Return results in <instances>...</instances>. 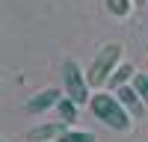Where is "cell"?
I'll list each match as a JSON object with an SVG mask.
<instances>
[{
	"mask_svg": "<svg viewBox=\"0 0 148 142\" xmlns=\"http://www.w3.org/2000/svg\"><path fill=\"white\" fill-rule=\"evenodd\" d=\"M89 110H92L95 118H101L107 127L119 130V133H127L133 127V115L127 113V106L110 92H95L92 101H89Z\"/></svg>",
	"mask_w": 148,
	"mask_h": 142,
	"instance_id": "obj_1",
	"label": "cell"
},
{
	"mask_svg": "<svg viewBox=\"0 0 148 142\" xmlns=\"http://www.w3.org/2000/svg\"><path fill=\"white\" fill-rule=\"evenodd\" d=\"M121 51H125L121 44L110 42V44H104L101 51L95 53L92 65L86 68V80H89V86H92V89H104L107 83H110L113 71H116V68L121 65Z\"/></svg>",
	"mask_w": 148,
	"mask_h": 142,
	"instance_id": "obj_2",
	"label": "cell"
},
{
	"mask_svg": "<svg viewBox=\"0 0 148 142\" xmlns=\"http://www.w3.org/2000/svg\"><path fill=\"white\" fill-rule=\"evenodd\" d=\"M62 86H65V95L71 101H77V104H89L92 101V86H89V80H86V71L74 62V59H68V62L62 65Z\"/></svg>",
	"mask_w": 148,
	"mask_h": 142,
	"instance_id": "obj_3",
	"label": "cell"
},
{
	"mask_svg": "<svg viewBox=\"0 0 148 142\" xmlns=\"http://www.w3.org/2000/svg\"><path fill=\"white\" fill-rule=\"evenodd\" d=\"M59 101H62V92H59V89H42V92H36L33 98L27 101V113H33V115L47 113V110L56 106Z\"/></svg>",
	"mask_w": 148,
	"mask_h": 142,
	"instance_id": "obj_4",
	"label": "cell"
},
{
	"mask_svg": "<svg viewBox=\"0 0 148 142\" xmlns=\"http://www.w3.org/2000/svg\"><path fill=\"white\" fill-rule=\"evenodd\" d=\"M116 98H119L121 104L127 106V113H130L133 118H145V106H148V104H145V101L139 98V92L133 89V83H127V86H121V89L116 92Z\"/></svg>",
	"mask_w": 148,
	"mask_h": 142,
	"instance_id": "obj_5",
	"label": "cell"
},
{
	"mask_svg": "<svg viewBox=\"0 0 148 142\" xmlns=\"http://www.w3.org/2000/svg\"><path fill=\"white\" fill-rule=\"evenodd\" d=\"M68 127H71V124H65V122H47V124L33 127L30 133H27V139H30V142H56Z\"/></svg>",
	"mask_w": 148,
	"mask_h": 142,
	"instance_id": "obj_6",
	"label": "cell"
},
{
	"mask_svg": "<svg viewBox=\"0 0 148 142\" xmlns=\"http://www.w3.org/2000/svg\"><path fill=\"white\" fill-rule=\"evenodd\" d=\"M133 77H136V68H133V65H127V62H121V65L113 71V77H110V83H107V86L113 89V92H119L121 86L133 83Z\"/></svg>",
	"mask_w": 148,
	"mask_h": 142,
	"instance_id": "obj_7",
	"label": "cell"
},
{
	"mask_svg": "<svg viewBox=\"0 0 148 142\" xmlns=\"http://www.w3.org/2000/svg\"><path fill=\"white\" fill-rule=\"evenodd\" d=\"M77 106H80V104H77V101H71L68 95H65V98L56 104V110H59V118H62L65 124H74V122H77Z\"/></svg>",
	"mask_w": 148,
	"mask_h": 142,
	"instance_id": "obj_8",
	"label": "cell"
},
{
	"mask_svg": "<svg viewBox=\"0 0 148 142\" xmlns=\"http://www.w3.org/2000/svg\"><path fill=\"white\" fill-rule=\"evenodd\" d=\"M133 0H107V12L110 15H116V18H127L130 12H133Z\"/></svg>",
	"mask_w": 148,
	"mask_h": 142,
	"instance_id": "obj_9",
	"label": "cell"
},
{
	"mask_svg": "<svg viewBox=\"0 0 148 142\" xmlns=\"http://www.w3.org/2000/svg\"><path fill=\"white\" fill-rule=\"evenodd\" d=\"M56 142H95V136H92V133H86V130H74V127H68Z\"/></svg>",
	"mask_w": 148,
	"mask_h": 142,
	"instance_id": "obj_10",
	"label": "cell"
},
{
	"mask_svg": "<svg viewBox=\"0 0 148 142\" xmlns=\"http://www.w3.org/2000/svg\"><path fill=\"white\" fill-rule=\"evenodd\" d=\"M133 89H136L139 98L148 104V74H145V71H136V77H133Z\"/></svg>",
	"mask_w": 148,
	"mask_h": 142,
	"instance_id": "obj_11",
	"label": "cell"
},
{
	"mask_svg": "<svg viewBox=\"0 0 148 142\" xmlns=\"http://www.w3.org/2000/svg\"><path fill=\"white\" fill-rule=\"evenodd\" d=\"M133 3H136V6H145V3H148V0H133Z\"/></svg>",
	"mask_w": 148,
	"mask_h": 142,
	"instance_id": "obj_12",
	"label": "cell"
},
{
	"mask_svg": "<svg viewBox=\"0 0 148 142\" xmlns=\"http://www.w3.org/2000/svg\"><path fill=\"white\" fill-rule=\"evenodd\" d=\"M145 68H148V62H145Z\"/></svg>",
	"mask_w": 148,
	"mask_h": 142,
	"instance_id": "obj_13",
	"label": "cell"
}]
</instances>
